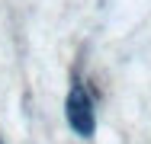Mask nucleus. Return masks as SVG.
<instances>
[{
    "mask_svg": "<svg viewBox=\"0 0 151 144\" xmlns=\"http://www.w3.org/2000/svg\"><path fill=\"white\" fill-rule=\"evenodd\" d=\"M0 144H3V141H0Z\"/></svg>",
    "mask_w": 151,
    "mask_h": 144,
    "instance_id": "obj_2",
    "label": "nucleus"
},
{
    "mask_svg": "<svg viewBox=\"0 0 151 144\" xmlns=\"http://www.w3.org/2000/svg\"><path fill=\"white\" fill-rule=\"evenodd\" d=\"M64 115H68V125L74 128V135L81 138H90L93 128H96V112H93V99L87 93V86L81 80H74L68 90V103H64Z\"/></svg>",
    "mask_w": 151,
    "mask_h": 144,
    "instance_id": "obj_1",
    "label": "nucleus"
}]
</instances>
